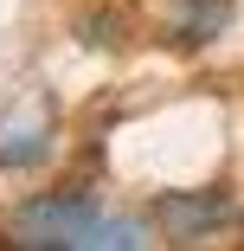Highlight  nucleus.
Segmentation results:
<instances>
[{"instance_id":"nucleus-1","label":"nucleus","mask_w":244,"mask_h":251,"mask_svg":"<svg viewBox=\"0 0 244 251\" xmlns=\"http://www.w3.org/2000/svg\"><path fill=\"white\" fill-rule=\"evenodd\" d=\"M13 245H26V251H141L148 226L96 206V200H77V193H39L13 213Z\"/></svg>"}]
</instances>
